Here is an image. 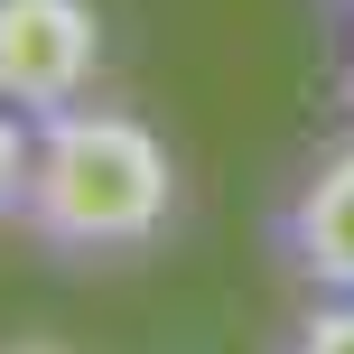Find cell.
I'll use <instances>...</instances> for the list:
<instances>
[{"mask_svg": "<svg viewBox=\"0 0 354 354\" xmlns=\"http://www.w3.org/2000/svg\"><path fill=\"white\" fill-rule=\"evenodd\" d=\"M261 252L289 289L354 299V122H336L261 205Z\"/></svg>", "mask_w": 354, "mask_h": 354, "instance_id": "2", "label": "cell"}, {"mask_svg": "<svg viewBox=\"0 0 354 354\" xmlns=\"http://www.w3.org/2000/svg\"><path fill=\"white\" fill-rule=\"evenodd\" d=\"M187 224V159L149 112L84 93L47 112L28 149V196H19V243L56 280H122L149 270Z\"/></svg>", "mask_w": 354, "mask_h": 354, "instance_id": "1", "label": "cell"}, {"mask_svg": "<svg viewBox=\"0 0 354 354\" xmlns=\"http://www.w3.org/2000/svg\"><path fill=\"white\" fill-rule=\"evenodd\" d=\"M261 354H354V299H326V289H299L280 326H270Z\"/></svg>", "mask_w": 354, "mask_h": 354, "instance_id": "4", "label": "cell"}, {"mask_svg": "<svg viewBox=\"0 0 354 354\" xmlns=\"http://www.w3.org/2000/svg\"><path fill=\"white\" fill-rule=\"evenodd\" d=\"M28 149H37V122L19 103H0V224H19V196H28Z\"/></svg>", "mask_w": 354, "mask_h": 354, "instance_id": "5", "label": "cell"}, {"mask_svg": "<svg viewBox=\"0 0 354 354\" xmlns=\"http://www.w3.org/2000/svg\"><path fill=\"white\" fill-rule=\"evenodd\" d=\"M345 19V37H336V112L354 122V10H336Z\"/></svg>", "mask_w": 354, "mask_h": 354, "instance_id": "6", "label": "cell"}, {"mask_svg": "<svg viewBox=\"0 0 354 354\" xmlns=\"http://www.w3.org/2000/svg\"><path fill=\"white\" fill-rule=\"evenodd\" d=\"M326 10H354V0H326Z\"/></svg>", "mask_w": 354, "mask_h": 354, "instance_id": "8", "label": "cell"}, {"mask_svg": "<svg viewBox=\"0 0 354 354\" xmlns=\"http://www.w3.org/2000/svg\"><path fill=\"white\" fill-rule=\"evenodd\" d=\"M0 354H66V345H47V336H0Z\"/></svg>", "mask_w": 354, "mask_h": 354, "instance_id": "7", "label": "cell"}, {"mask_svg": "<svg viewBox=\"0 0 354 354\" xmlns=\"http://www.w3.org/2000/svg\"><path fill=\"white\" fill-rule=\"evenodd\" d=\"M103 10L93 0H0V103H19L28 122L103 93Z\"/></svg>", "mask_w": 354, "mask_h": 354, "instance_id": "3", "label": "cell"}]
</instances>
